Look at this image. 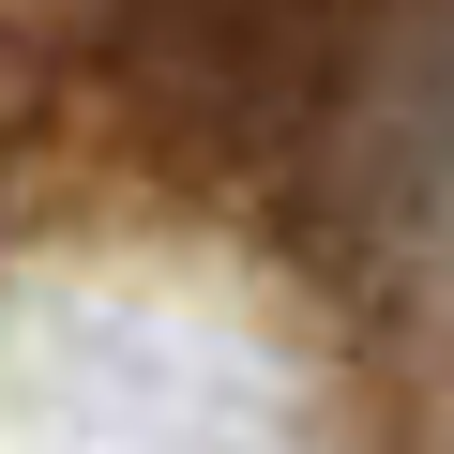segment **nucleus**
<instances>
[{
	"mask_svg": "<svg viewBox=\"0 0 454 454\" xmlns=\"http://www.w3.org/2000/svg\"><path fill=\"white\" fill-rule=\"evenodd\" d=\"M348 31L364 0H106V91L167 167L288 197Z\"/></svg>",
	"mask_w": 454,
	"mask_h": 454,
	"instance_id": "f257e3e1",
	"label": "nucleus"
}]
</instances>
